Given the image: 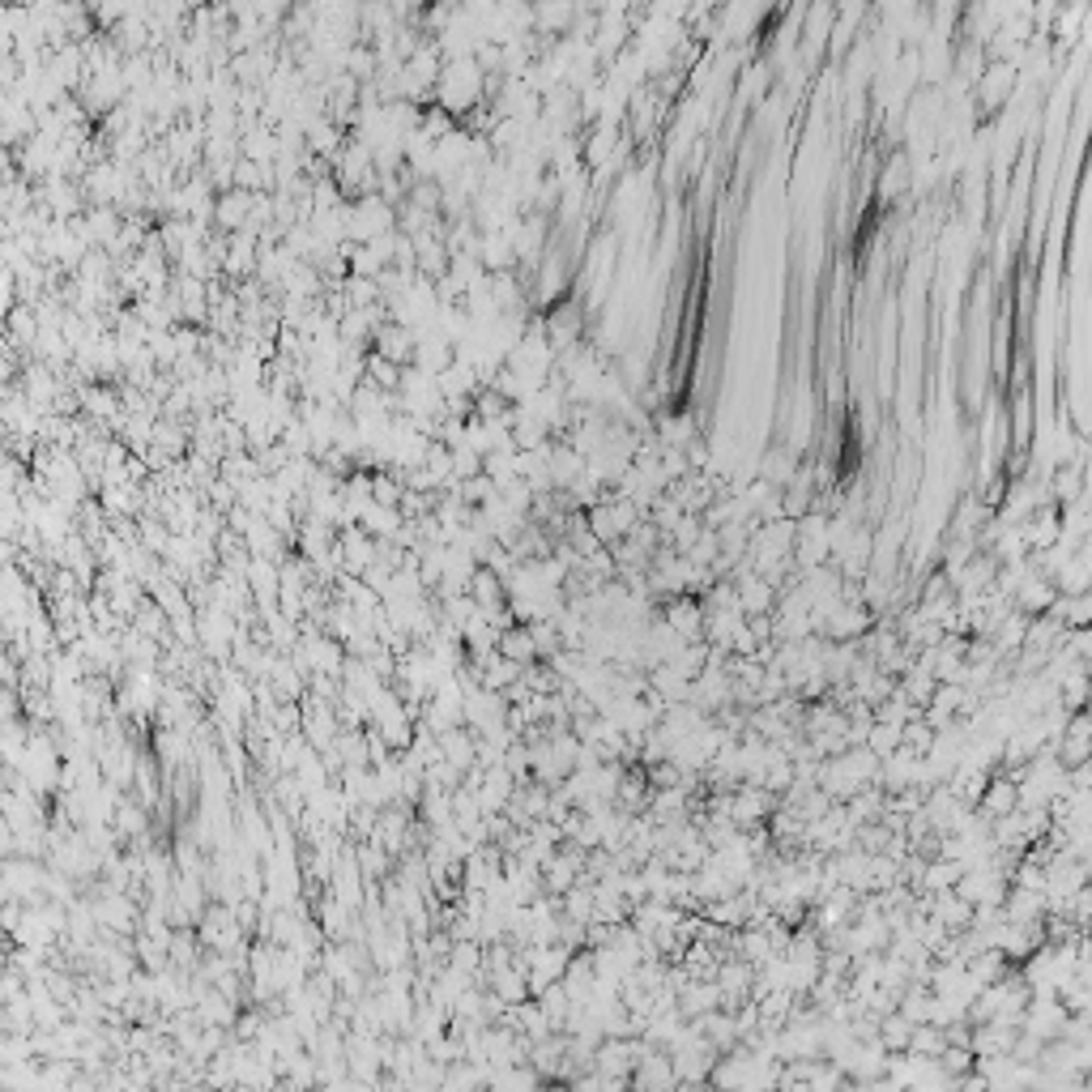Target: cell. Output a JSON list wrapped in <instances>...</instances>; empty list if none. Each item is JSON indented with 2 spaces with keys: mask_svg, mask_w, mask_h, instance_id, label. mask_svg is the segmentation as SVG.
<instances>
[{
  "mask_svg": "<svg viewBox=\"0 0 1092 1092\" xmlns=\"http://www.w3.org/2000/svg\"><path fill=\"white\" fill-rule=\"evenodd\" d=\"M1011 86H1016V69H1011V64H1003V60H999V64H990V69L978 77L981 103H986V107H999L1003 99L1011 94Z\"/></svg>",
  "mask_w": 1092,
  "mask_h": 1092,
  "instance_id": "6da1fadb",
  "label": "cell"
},
{
  "mask_svg": "<svg viewBox=\"0 0 1092 1092\" xmlns=\"http://www.w3.org/2000/svg\"><path fill=\"white\" fill-rule=\"evenodd\" d=\"M905 184H909V158L897 150V154H892V163L884 166V184H879V193H884L887 201H892V196H897Z\"/></svg>",
  "mask_w": 1092,
  "mask_h": 1092,
  "instance_id": "7a4b0ae2",
  "label": "cell"
}]
</instances>
